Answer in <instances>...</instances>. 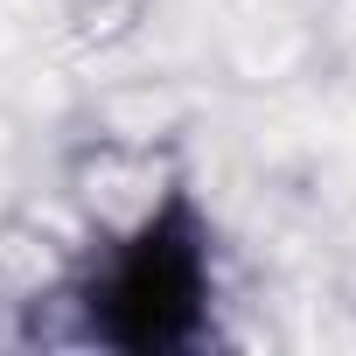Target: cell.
<instances>
[{"label":"cell","mask_w":356,"mask_h":356,"mask_svg":"<svg viewBox=\"0 0 356 356\" xmlns=\"http://www.w3.org/2000/svg\"><path fill=\"white\" fill-rule=\"evenodd\" d=\"M91 335L119 349H189L210 307V252L189 196H168L91 280Z\"/></svg>","instance_id":"obj_1"}]
</instances>
